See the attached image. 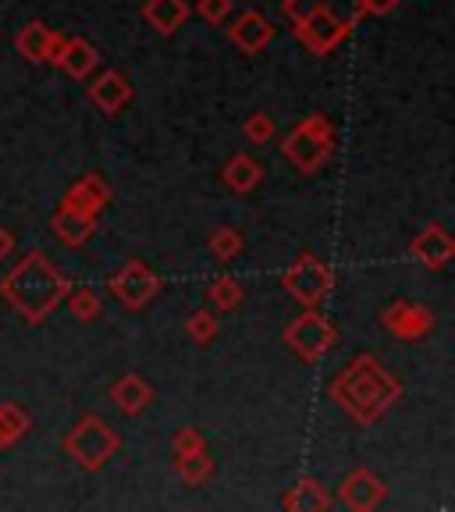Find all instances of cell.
<instances>
[{
    "instance_id": "cell-9",
    "label": "cell",
    "mask_w": 455,
    "mask_h": 512,
    "mask_svg": "<svg viewBox=\"0 0 455 512\" xmlns=\"http://www.w3.org/2000/svg\"><path fill=\"white\" fill-rule=\"evenodd\" d=\"M381 324L399 342H424L434 331V313L420 303H409V299H395L392 306H384Z\"/></svg>"
},
{
    "instance_id": "cell-18",
    "label": "cell",
    "mask_w": 455,
    "mask_h": 512,
    "mask_svg": "<svg viewBox=\"0 0 455 512\" xmlns=\"http://www.w3.org/2000/svg\"><path fill=\"white\" fill-rule=\"evenodd\" d=\"M192 18L189 0H146L143 4V22L160 36H175L185 22Z\"/></svg>"
},
{
    "instance_id": "cell-7",
    "label": "cell",
    "mask_w": 455,
    "mask_h": 512,
    "mask_svg": "<svg viewBox=\"0 0 455 512\" xmlns=\"http://www.w3.org/2000/svg\"><path fill=\"white\" fill-rule=\"evenodd\" d=\"M292 32H296V40L303 43L310 54L328 57L331 50L342 47L356 29H352L345 18H338L335 11H306V15L292 18Z\"/></svg>"
},
{
    "instance_id": "cell-6",
    "label": "cell",
    "mask_w": 455,
    "mask_h": 512,
    "mask_svg": "<svg viewBox=\"0 0 455 512\" xmlns=\"http://www.w3.org/2000/svg\"><path fill=\"white\" fill-rule=\"evenodd\" d=\"M335 342H338L335 324H331V320L324 317V313H317V310L299 313V317L285 328V345L296 352L303 363H310V367L324 360V356L335 349Z\"/></svg>"
},
{
    "instance_id": "cell-5",
    "label": "cell",
    "mask_w": 455,
    "mask_h": 512,
    "mask_svg": "<svg viewBox=\"0 0 455 512\" xmlns=\"http://www.w3.org/2000/svg\"><path fill=\"white\" fill-rule=\"evenodd\" d=\"M281 285H285V292L296 299L299 306L317 310V306L331 296V288H335V271H331L320 256L303 253L296 264L281 274Z\"/></svg>"
},
{
    "instance_id": "cell-33",
    "label": "cell",
    "mask_w": 455,
    "mask_h": 512,
    "mask_svg": "<svg viewBox=\"0 0 455 512\" xmlns=\"http://www.w3.org/2000/svg\"><path fill=\"white\" fill-rule=\"evenodd\" d=\"M11 249H15V235H11L8 228L0 224V264H4V260L11 256Z\"/></svg>"
},
{
    "instance_id": "cell-17",
    "label": "cell",
    "mask_w": 455,
    "mask_h": 512,
    "mask_svg": "<svg viewBox=\"0 0 455 512\" xmlns=\"http://www.w3.org/2000/svg\"><path fill=\"white\" fill-rule=\"evenodd\" d=\"M157 392H153V384L139 374H121L118 381L111 384V402L121 409L125 416H139L143 409L153 406Z\"/></svg>"
},
{
    "instance_id": "cell-8",
    "label": "cell",
    "mask_w": 455,
    "mask_h": 512,
    "mask_svg": "<svg viewBox=\"0 0 455 512\" xmlns=\"http://www.w3.org/2000/svg\"><path fill=\"white\" fill-rule=\"evenodd\" d=\"M107 288H111L114 299H118L125 310H143V306H150L153 299L160 296L164 281H160V274L153 271V267H146L143 260H128L118 274H111Z\"/></svg>"
},
{
    "instance_id": "cell-16",
    "label": "cell",
    "mask_w": 455,
    "mask_h": 512,
    "mask_svg": "<svg viewBox=\"0 0 455 512\" xmlns=\"http://www.w3.org/2000/svg\"><path fill=\"white\" fill-rule=\"evenodd\" d=\"M54 64L61 68L68 79L75 82H86L89 75L100 68V54H96V47L89 40H82V36H68V40L61 43V50H57Z\"/></svg>"
},
{
    "instance_id": "cell-31",
    "label": "cell",
    "mask_w": 455,
    "mask_h": 512,
    "mask_svg": "<svg viewBox=\"0 0 455 512\" xmlns=\"http://www.w3.org/2000/svg\"><path fill=\"white\" fill-rule=\"evenodd\" d=\"M196 11H200L203 22H210V25H224V22H228V18H232L235 0H200V4H196Z\"/></svg>"
},
{
    "instance_id": "cell-26",
    "label": "cell",
    "mask_w": 455,
    "mask_h": 512,
    "mask_svg": "<svg viewBox=\"0 0 455 512\" xmlns=\"http://www.w3.org/2000/svg\"><path fill=\"white\" fill-rule=\"evenodd\" d=\"M207 249H210V256H214L217 264H232V260H239L242 249H246V239H242L239 228H232V224H221V228H214V232H210Z\"/></svg>"
},
{
    "instance_id": "cell-32",
    "label": "cell",
    "mask_w": 455,
    "mask_h": 512,
    "mask_svg": "<svg viewBox=\"0 0 455 512\" xmlns=\"http://www.w3.org/2000/svg\"><path fill=\"white\" fill-rule=\"evenodd\" d=\"M402 0H363V11L374 18H384V15H392L395 8H399Z\"/></svg>"
},
{
    "instance_id": "cell-28",
    "label": "cell",
    "mask_w": 455,
    "mask_h": 512,
    "mask_svg": "<svg viewBox=\"0 0 455 512\" xmlns=\"http://www.w3.org/2000/svg\"><path fill=\"white\" fill-rule=\"evenodd\" d=\"M185 335H189L196 345H210L217 335H221V320H217L214 310H196V313H189V320H185Z\"/></svg>"
},
{
    "instance_id": "cell-4",
    "label": "cell",
    "mask_w": 455,
    "mask_h": 512,
    "mask_svg": "<svg viewBox=\"0 0 455 512\" xmlns=\"http://www.w3.org/2000/svg\"><path fill=\"white\" fill-rule=\"evenodd\" d=\"M64 452H68V459L79 463L82 470L96 473V470H104L121 452V434L107 424L104 416L86 413L72 431L64 434Z\"/></svg>"
},
{
    "instance_id": "cell-30",
    "label": "cell",
    "mask_w": 455,
    "mask_h": 512,
    "mask_svg": "<svg viewBox=\"0 0 455 512\" xmlns=\"http://www.w3.org/2000/svg\"><path fill=\"white\" fill-rule=\"evenodd\" d=\"M200 448H207V438L200 434V427H178L175 438H171V452H175V456L200 452Z\"/></svg>"
},
{
    "instance_id": "cell-12",
    "label": "cell",
    "mask_w": 455,
    "mask_h": 512,
    "mask_svg": "<svg viewBox=\"0 0 455 512\" xmlns=\"http://www.w3.org/2000/svg\"><path fill=\"white\" fill-rule=\"evenodd\" d=\"M132 96H136V89H132L128 75L118 72V68L100 72L93 82H89V100H93L96 111L107 114V118H118V114L132 104Z\"/></svg>"
},
{
    "instance_id": "cell-22",
    "label": "cell",
    "mask_w": 455,
    "mask_h": 512,
    "mask_svg": "<svg viewBox=\"0 0 455 512\" xmlns=\"http://www.w3.org/2000/svg\"><path fill=\"white\" fill-rule=\"evenodd\" d=\"M221 182L232 192H239V196H246V192H253L256 185L264 182V168H260V160H253L249 153H235L221 168Z\"/></svg>"
},
{
    "instance_id": "cell-13",
    "label": "cell",
    "mask_w": 455,
    "mask_h": 512,
    "mask_svg": "<svg viewBox=\"0 0 455 512\" xmlns=\"http://www.w3.org/2000/svg\"><path fill=\"white\" fill-rule=\"evenodd\" d=\"M61 43H64L61 32H54L47 22H40V18H36V22H25L15 36V50L32 64H54Z\"/></svg>"
},
{
    "instance_id": "cell-24",
    "label": "cell",
    "mask_w": 455,
    "mask_h": 512,
    "mask_svg": "<svg viewBox=\"0 0 455 512\" xmlns=\"http://www.w3.org/2000/svg\"><path fill=\"white\" fill-rule=\"evenodd\" d=\"M175 473L189 484V488H203V484L214 477V459H210L207 448H200V452H185V456H175Z\"/></svg>"
},
{
    "instance_id": "cell-3",
    "label": "cell",
    "mask_w": 455,
    "mask_h": 512,
    "mask_svg": "<svg viewBox=\"0 0 455 512\" xmlns=\"http://www.w3.org/2000/svg\"><path fill=\"white\" fill-rule=\"evenodd\" d=\"M281 153L299 175H317L335 153V125L328 114H306L285 139H281Z\"/></svg>"
},
{
    "instance_id": "cell-10",
    "label": "cell",
    "mask_w": 455,
    "mask_h": 512,
    "mask_svg": "<svg viewBox=\"0 0 455 512\" xmlns=\"http://www.w3.org/2000/svg\"><path fill=\"white\" fill-rule=\"evenodd\" d=\"M388 498V488H384V480L377 473H370L367 466H356L349 477L342 480V491H338V502L352 512H374L384 505Z\"/></svg>"
},
{
    "instance_id": "cell-27",
    "label": "cell",
    "mask_w": 455,
    "mask_h": 512,
    "mask_svg": "<svg viewBox=\"0 0 455 512\" xmlns=\"http://www.w3.org/2000/svg\"><path fill=\"white\" fill-rule=\"evenodd\" d=\"M64 303H68L72 317L82 320V324H89V320H96L100 313H104V303H100V296H96L93 288H86V285H72V288H68Z\"/></svg>"
},
{
    "instance_id": "cell-15",
    "label": "cell",
    "mask_w": 455,
    "mask_h": 512,
    "mask_svg": "<svg viewBox=\"0 0 455 512\" xmlns=\"http://www.w3.org/2000/svg\"><path fill=\"white\" fill-rule=\"evenodd\" d=\"M228 40L242 50V54H264L274 43V25L260 11H242L232 25H228Z\"/></svg>"
},
{
    "instance_id": "cell-20",
    "label": "cell",
    "mask_w": 455,
    "mask_h": 512,
    "mask_svg": "<svg viewBox=\"0 0 455 512\" xmlns=\"http://www.w3.org/2000/svg\"><path fill=\"white\" fill-rule=\"evenodd\" d=\"M281 11L288 15V22H292V18H299V15H306V11H335V15L345 18L352 29L367 18V11H363V0H281Z\"/></svg>"
},
{
    "instance_id": "cell-21",
    "label": "cell",
    "mask_w": 455,
    "mask_h": 512,
    "mask_svg": "<svg viewBox=\"0 0 455 512\" xmlns=\"http://www.w3.org/2000/svg\"><path fill=\"white\" fill-rule=\"evenodd\" d=\"M50 228H54V235L64 242V246L79 249V246H86V242L93 239L96 217H86V214H79V210H72V207H57Z\"/></svg>"
},
{
    "instance_id": "cell-23",
    "label": "cell",
    "mask_w": 455,
    "mask_h": 512,
    "mask_svg": "<svg viewBox=\"0 0 455 512\" xmlns=\"http://www.w3.org/2000/svg\"><path fill=\"white\" fill-rule=\"evenodd\" d=\"M207 296H210V303H214V310L232 313V310H239L242 299H246V285H242L239 278H232V274H217V278H210Z\"/></svg>"
},
{
    "instance_id": "cell-29",
    "label": "cell",
    "mask_w": 455,
    "mask_h": 512,
    "mask_svg": "<svg viewBox=\"0 0 455 512\" xmlns=\"http://www.w3.org/2000/svg\"><path fill=\"white\" fill-rule=\"evenodd\" d=\"M274 118L267 111H253L246 121H242V136H246V143H253V146H264V143H271L274 139Z\"/></svg>"
},
{
    "instance_id": "cell-2",
    "label": "cell",
    "mask_w": 455,
    "mask_h": 512,
    "mask_svg": "<svg viewBox=\"0 0 455 512\" xmlns=\"http://www.w3.org/2000/svg\"><path fill=\"white\" fill-rule=\"evenodd\" d=\"M72 288V278L50 260L43 249H29V253L4 274L0 281V296L25 324H43L57 306L64 303Z\"/></svg>"
},
{
    "instance_id": "cell-25",
    "label": "cell",
    "mask_w": 455,
    "mask_h": 512,
    "mask_svg": "<svg viewBox=\"0 0 455 512\" xmlns=\"http://www.w3.org/2000/svg\"><path fill=\"white\" fill-rule=\"evenodd\" d=\"M32 431V420L18 402H0V448H11Z\"/></svg>"
},
{
    "instance_id": "cell-14",
    "label": "cell",
    "mask_w": 455,
    "mask_h": 512,
    "mask_svg": "<svg viewBox=\"0 0 455 512\" xmlns=\"http://www.w3.org/2000/svg\"><path fill=\"white\" fill-rule=\"evenodd\" d=\"M111 196L114 192H111V185H107L104 175H86V178H79V182L68 185L61 207H72L86 217H100L107 207H111Z\"/></svg>"
},
{
    "instance_id": "cell-11",
    "label": "cell",
    "mask_w": 455,
    "mask_h": 512,
    "mask_svg": "<svg viewBox=\"0 0 455 512\" xmlns=\"http://www.w3.org/2000/svg\"><path fill=\"white\" fill-rule=\"evenodd\" d=\"M409 253H413L416 264L427 267V271H445L455 256V239L445 224L431 221L424 232H416V239L409 242Z\"/></svg>"
},
{
    "instance_id": "cell-19",
    "label": "cell",
    "mask_w": 455,
    "mask_h": 512,
    "mask_svg": "<svg viewBox=\"0 0 455 512\" xmlns=\"http://www.w3.org/2000/svg\"><path fill=\"white\" fill-rule=\"evenodd\" d=\"M335 505V498L328 495V488L317 477H299L292 488L281 495V509L288 512H328Z\"/></svg>"
},
{
    "instance_id": "cell-1",
    "label": "cell",
    "mask_w": 455,
    "mask_h": 512,
    "mask_svg": "<svg viewBox=\"0 0 455 512\" xmlns=\"http://www.w3.org/2000/svg\"><path fill=\"white\" fill-rule=\"evenodd\" d=\"M328 395L352 424L360 427H374L381 424L384 416L392 413L395 402L402 399V381L384 367L377 356L360 352L352 356L328 384Z\"/></svg>"
}]
</instances>
